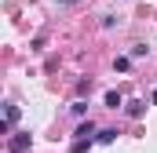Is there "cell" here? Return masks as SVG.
Masks as SVG:
<instances>
[{
  "instance_id": "8",
  "label": "cell",
  "mask_w": 157,
  "mask_h": 153,
  "mask_svg": "<svg viewBox=\"0 0 157 153\" xmlns=\"http://www.w3.org/2000/svg\"><path fill=\"white\" fill-rule=\"evenodd\" d=\"M113 66H117L121 73H128V66H132V58H124V55H121V58H117V62H113Z\"/></svg>"
},
{
  "instance_id": "4",
  "label": "cell",
  "mask_w": 157,
  "mask_h": 153,
  "mask_svg": "<svg viewBox=\"0 0 157 153\" xmlns=\"http://www.w3.org/2000/svg\"><path fill=\"white\" fill-rule=\"evenodd\" d=\"M91 135H95V124H91V120L77 128V139H84V142H91Z\"/></svg>"
},
{
  "instance_id": "9",
  "label": "cell",
  "mask_w": 157,
  "mask_h": 153,
  "mask_svg": "<svg viewBox=\"0 0 157 153\" xmlns=\"http://www.w3.org/2000/svg\"><path fill=\"white\" fill-rule=\"evenodd\" d=\"M150 102H154V106H157V91H154V99H150Z\"/></svg>"
},
{
  "instance_id": "5",
  "label": "cell",
  "mask_w": 157,
  "mask_h": 153,
  "mask_svg": "<svg viewBox=\"0 0 157 153\" xmlns=\"http://www.w3.org/2000/svg\"><path fill=\"white\" fill-rule=\"evenodd\" d=\"M113 139H117V131H113V128H106V131H99V135H95V142H102V146H110Z\"/></svg>"
},
{
  "instance_id": "6",
  "label": "cell",
  "mask_w": 157,
  "mask_h": 153,
  "mask_svg": "<svg viewBox=\"0 0 157 153\" xmlns=\"http://www.w3.org/2000/svg\"><path fill=\"white\" fill-rule=\"evenodd\" d=\"M106 106H110V110H117V106H121V95H117V91H106Z\"/></svg>"
},
{
  "instance_id": "2",
  "label": "cell",
  "mask_w": 157,
  "mask_h": 153,
  "mask_svg": "<svg viewBox=\"0 0 157 153\" xmlns=\"http://www.w3.org/2000/svg\"><path fill=\"white\" fill-rule=\"evenodd\" d=\"M15 120H18V106H15V102H7V106H4V124H7V128H15Z\"/></svg>"
},
{
  "instance_id": "1",
  "label": "cell",
  "mask_w": 157,
  "mask_h": 153,
  "mask_svg": "<svg viewBox=\"0 0 157 153\" xmlns=\"http://www.w3.org/2000/svg\"><path fill=\"white\" fill-rule=\"evenodd\" d=\"M7 150H11V153H26V150H29V135H22V131L11 135V139H7Z\"/></svg>"
},
{
  "instance_id": "3",
  "label": "cell",
  "mask_w": 157,
  "mask_h": 153,
  "mask_svg": "<svg viewBox=\"0 0 157 153\" xmlns=\"http://www.w3.org/2000/svg\"><path fill=\"white\" fill-rule=\"evenodd\" d=\"M143 113H146V102H143V99H135V102H128V117H135V120H139Z\"/></svg>"
},
{
  "instance_id": "7",
  "label": "cell",
  "mask_w": 157,
  "mask_h": 153,
  "mask_svg": "<svg viewBox=\"0 0 157 153\" xmlns=\"http://www.w3.org/2000/svg\"><path fill=\"white\" fill-rule=\"evenodd\" d=\"M88 146H91V142H84V139H77V142L70 146V153H84V150H88Z\"/></svg>"
}]
</instances>
